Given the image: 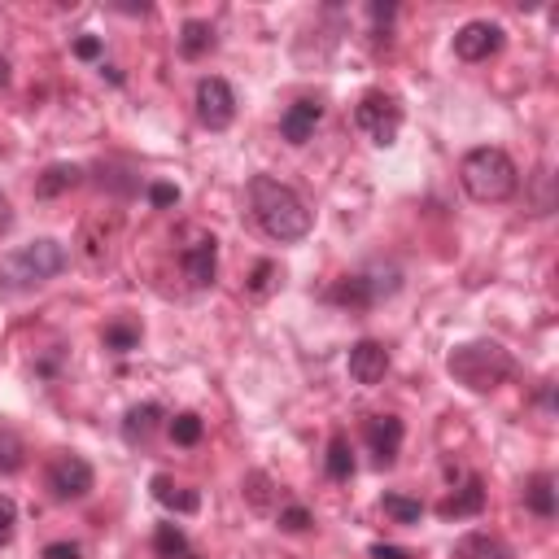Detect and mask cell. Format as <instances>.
Listing matches in <instances>:
<instances>
[{"label":"cell","mask_w":559,"mask_h":559,"mask_svg":"<svg viewBox=\"0 0 559 559\" xmlns=\"http://www.w3.org/2000/svg\"><path fill=\"white\" fill-rule=\"evenodd\" d=\"M249 210H254L258 228H263L271 241H280V245L302 241V236L311 232V223H315L311 206H306L289 184L271 180V175H254V180H249Z\"/></svg>","instance_id":"1"},{"label":"cell","mask_w":559,"mask_h":559,"mask_svg":"<svg viewBox=\"0 0 559 559\" xmlns=\"http://www.w3.org/2000/svg\"><path fill=\"white\" fill-rule=\"evenodd\" d=\"M459 184L463 193L481 206H498V201H511L520 188V171L511 162V153L494 149V145H481V149H468L459 162Z\"/></svg>","instance_id":"2"},{"label":"cell","mask_w":559,"mask_h":559,"mask_svg":"<svg viewBox=\"0 0 559 559\" xmlns=\"http://www.w3.org/2000/svg\"><path fill=\"white\" fill-rule=\"evenodd\" d=\"M62 267H66V245L53 241V236H40V241H27V245L9 249V254L0 258V289L5 293H35Z\"/></svg>","instance_id":"3"},{"label":"cell","mask_w":559,"mask_h":559,"mask_svg":"<svg viewBox=\"0 0 559 559\" xmlns=\"http://www.w3.org/2000/svg\"><path fill=\"white\" fill-rule=\"evenodd\" d=\"M446 372L472 394H494L503 380H511L516 363H511V354L498 341H463V346L450 350Z\"/></svg>","instance_id":"4"},{"label":"cell","mask_w":559,"mask_h":559,"mask_svg":"<svg viewBox=\"0 0 559 559\" xmlns=\"http://www.w3.org/2000/svg\"><path fill=\"white\" fill-rule=\"evenodd\" d=\"M354 123H359V132L372 140V145H394L398 132H402V101L394 92H367L359 101V110H354Z\"/></svg>","instance_id":"5"},{"label":"cell","mask_w":559,"mask_h":559,"mask_svg":"<svg viewBox=\"0 0 559 559\" xmlns=\"http://www.w3.org/2000/svg\"><path fill=\"white\" fill-rule=\"evenodd\" d=\"M197 118L210 127V132H223V127H232L236 118V92L228 79L219 75H206L197 83Z\"/></svg>","instance_id":"6"},{"label":"cell","mask_w":559,"mask_h":559,"mask_svg":"<svg viewBox=\"0 0 559 559\" xmlns=\"http://www.w3.org/2000/svg\"><path fill=\"white\" fill-rule=\"evenodd\" d=\"M92 481H97V472H92V463L79 455H57L49 463V490H53V498H62V503L88 498Z\"/></svg>","instance_id":"7"},{"label":"cell","mask_w":559,"mask_h":559,"mask_svg":"<svg viewBox=\"0 0 559 559\" xmlns=\"http://www.w3.org/2000/svg\"><path fill=\"white\" fill-rule=\"evenodd\" d=\"M503 49V27L485 18H472L455 31V57L459 62H490V57Z\"/></svg>","instance_id":"8"},{"label":"cell","mask_w":559,"mask_h":559,"mask_svg":"<svg viewBox=\"0 0 559 559\" xmlns=\"http://www.w3.org/2000/svg\"><path fill=\"white\" fill-rule=\"evenodd\" d=\"M184 276L193 289H210L219 276V245L206 232H193V241L184 245Z\"/></svg>","instance_id":"9"},{"label":"cell","mask_w":559,"mask_h":559,"mask_svg":"<svg viewBox=\"0 0 559 559\" xmlns=\"http://www.w3.org/2000/svg\"><path fill=\"white\" fill-rule=\"evenodd\" d=\"M367 446H372L380 468H389L402 450V420L398 415H372V420H367Z\"/></svg>","instance_id":"10"},{"label":"cell","mask_w":559,"mask_h":559,"mask_svg":"<svg viewBox=\"0 0 559 559\" xmlns=\"http://www.w3.org/2000/svg\"><path fill=\"white\" fill-rule=\"evenodd\" d=\"M319 118H324V105L319 101H293L289 110L280 114V136L289 140V145H306V140L315 136Z\"/></svg>","instance_id":"11"},{"label":"cell","mask_w":559,"mask_h":559,"mask_svg":"<svg viewBox=\"0 0 559 559\" xmlns=\"http://www.w3.org/2000/svg\"><path fill=\"white\" fill-rule=\"evenodd\" d=\"M389 372V350L380 346V341H359V346H350V376L359 380V385H380Z\"/></svg>","instance_id":"12"},{"label":"cell","mask_w":559,"mask_h":559,"mask_svg":"<svg viewBox=\"0 0 559 559\" xmlns=\"http://www.w3.org/2000/svg\"><path fill=\"white\" fill-rule=\"evenodd\" d=\"M83 171L75 162H53L44 175H35V197L40 201H53V197H66L70 188H79Z\"/></svg>","instance_id":"13"},{"label":"cell","mask_w":559,"mask_h":559,"mask_svg":"<svg viewBox=\"0 0 559 559\" xmlns=\"http://www.w3.org/2000/svg\"><path fill=\"white\" fill-rule=\"evenodd\" d=\"M481 507H485V485H481V477H468L463 490L450 494L437 511H442V520H468V516H481Z\"/></svg>","instance_id":"14"},{"label":"cell","mask_w":559,"mask_h":559,"mask_svg":"<svg viewBox=\"0 0 559 559\" xmlns=\"http://www.w3.org/2000/svg\"><path fill=\"white\" fill-rule=\"evenodd\" d=\"M153 498L166 507V511H180V516H193V511L201 507V494L188 490V485H175L171 477H153Z\"/></svg>","instance_id":"15"},{"label":"cell","mask_w":559,"mask_h":559,"mask_svg":"<svg viewBox=\"0 0 559 559\" xmlns=\"http://www.w3.org/2000/svg\"><path fill=\"white\" fill-rule=\"evenodd\" d=\"M158 424H162V407H158V402H140V407H132L123 415V437L132 446H140V442H149Z\"/></svg>","instance_id":"16"},{"label":"cell","mask_w":559,"mask_h":559,"mask_svg":"<svg viewBox=\"0 0 559 559\" xmlns=\"http://www.w3.org/2000/svg\"><path fill=\"white\" fill-rule=\"evenodd\" d=\"M455 559H511V551L494 533H463L455 542Z\"/></svg>","instance_id":"17"},{"label":"cell","mask_w":559,"mask_h":559,"mask_svg":"<svg viewBox=\"0 0 559 559\" xmlns=\"http://www.w3.org/2000/svg\"><path fill=\"white\" fill-rule=\"evenodd\" d=\"M328 297H332L337 306H350V311H367V306L376 302V297H372V284H367V276H346V280H341Z\"/></svg>","instance_id":"18"},{"label":"cell","mask_w":559,"mask_h":559,"mask_svg":"<svg viewBox=\"0 0 559 559\" xmlns=\"http://www.w3.org/2000/svg\"><path fill=\"white\" fill-rule=\"evenodd\" d=\"M525 503H529L533 516H542V520L555 516V481L546 477V472H538V477L525 485Z\"/></svg>","instance_id":"19"},{"label":"cell","mask_w":559,"mask_h":559,"mask_svg":"<svg viewBox=\"0 0 559 559\" xmlns=\"http://www.w3.org/2000/svg\"><path fill=\"white\" fill-rule=\"evenodd\" d=\"M214 49V27H210V22H184V31H180V53L184 57H193V62H197V57H206Z\"/></svg>","instance_id":"20"},{"label":"cell","mask_w":559,"mask_h":559,"mask_svg":"<svg viewBox=\"0 0 559 559\" xmlns=\"http://www.w3.org/2000/svg\"><path fill=\"white\" fill-rule=\"evenodd\" d=\"M328 477L332 481L354 477V446H350V437H341V433L328 442Z\"/></svg>","instance_id":"21"},{"label":"cell","mask_w":559,"mask_h":559,"mask_svg":"<svg viewBox=\"0 0 559 559\" xmlns=\"http://www.w3.org/2000/svg\"><path fill=\"white\" fill-rule=\"evenodd\" d=\"M153 551H158V559H188L193 555L180 525H158V533H153Z\"/></svg>","instance_id":"22"},{"label":"cell","mask_w":559,"mask_h":559,"mask_svg":"<svg viewBox=\"0 0 559 559\" xmlns=\"http://www.w3.org/2000/svg\"><path fill=\"white\" fill-rule=\"evenodd\" d=\"M380 507H385V516L394 520V525H420V516H424L420 498H407V494H385Z\"/></svg>","instance_id":"23"},{"label":"cell","mask_w":559,"mask_h":559,"mask_svg":"<svg viewBox=\"0 0 559 559\" xmlns=\"http://www.w3.org/2000/svg\"><path fill=\"white\" fill-rule=\"evenodd\" d=\"M101 341H105V350L127 354V350H136V346H140V328H136V324H127V319H114V324H105Z\"/></svg>","instance_id":"24"},{"label":"cell","mask_w":559,"mask_h":559,"mask_svg":"<svg viewBox=\"0 0 559 559\" xmlns=\"http://www.w3.org/2000/svg\"><path fill=\"white\" fill-rule=\"evenodd\" d=\"M22 463H27V446H22V437L14 433V428H0V477L18 472Z\"/></svg>","instance_id":"25"},{"label":"cell","mask_w":559,"mask_h":559,"mask_svg":"<svg viewBox=\"0 0 559 559\" xmlns=\"http://www.w3.org/2000/svg\"><path fill=\"white\" fill-rule=\"evenodd\" d=\"M201 433H206V424H201V415H193V411H184V415L171 420V442L175 446H197Z\"/></svg>","instance_id":"26"},{"label":"cell","mask_w":559,"mask_h":559,"mask_svg":"<svg viewBox=\"0 0 559 559\" xmlns=\"http://www.w3.org/2000/svg\"><path fill=\"white\" fill-rule=\"evenodd\" d=\"M315 520H311V511L306 507H297V503H289V507H280V529L284 533H306Z\"/></svg>","instance_id":"27"},{"label":"cell","mask_w":559,"mask_h":559,"mask_svg":"<svg viewBox=\"0 0 559 559\" xmlns=\"http://www.w3.org/2000/svg\"><path fill=\"white\" fill-rule=\"evenodd\" d=\"M14 525H18V503L9 494H0V546L14 542Z\"/></svg>","instance_id":"28"},{"label":"cell","mask_w":559,"mask_h":559,"mask_svg":"<svg viewBox=\"0 0 559 559\" xmlns=\"http://www.w3.org/2000/svg\"><path fill=\"white\" fill-rule=\"evenodd\" d=\"M149 201H153L158 210H171V206H180V188L158 180V184H149Z\"/></svg>","instance_id":"29"},{"label":"cell","mask_w":559,"mask_h":559,"mask_svg":"<svg viewBox=\"0 0 559 559\" xmlns=\"http://www.w3.org/2000/svg\"><path fill=\"white\" fill-rule=\"evenodd\" d=\"M44 559H83V546L79 542H49L44 546Z\"/></svg>","instance_id":"30"},{"label":"cell","mask_w":559,"mask_h":559,"mask_svg":"<svg viewBox=\"0 0 559 559\" xmlns=\"http://www.w3.org/2000/svg\"><path fill=\"white\" fill-rule=\"evenodd\" d=\"M75 57H79V62H97V57H101V40H97V35H79V40H75Z\"/></svg>","instance_id":"31"},{"label":"cell","mask_w":559,"mask_h":559,"mask_svg":"<svg viewBox=\"0 0 559 559\" xmlns=\"http://www.w3.org/2000/svg\"><path fill=\"white\" fill-rule=\"evenodd\" d=\"M271 276H276V267H271V263H258V267H254V280H249V289L263 297V293L271 289Z\"/></svg>","instance_id":"32"},{"label":"cell","mask_w":559,"mask_h":559,"mask_svg":"<svg viewBox=\"0 0 559 559\" xmlns=\"http://www.w3.org/2000/svg\"><path fill=\"white\" fill-rule=\"evenodd\" d=\"M372 559H411V555L402 551V546H385V542H376V546H372Z\"/></svg>","instance_id":"33"},{"label":"cell","mask_w":559,"mask_h":559,"mask_svg":"<svg viewBox=\"0 0 559 559\" xmlns=\"http://www.w3.org/2000/svg\"><path fill=\"white\" fill-rule=\"evenodd\" d=\"M9 223H14V206H9V197H0V232H9Z\"/></svg>","instance_id":"34"},{"label":"cell","mask_w":559,"mask_h":559,"mask_svg":"<svg viewBox=\"0 0 559 559\" xmlns=\"http://www.w3.org/2000/svg\"><path fill=\"white\" fill-rule=\"evenodd\" d=\"M372 18H376V22H389V18H394V5H380V0H376V5H372Z\"/></svg>","instance_id":"35"},{"label":"cell","mask_w":559,"mask_h":559,"mask_svg":"<svg viewBox=\"0 0 559 559\" xmlns=\"http://www.w3.org/2000/svg\"><path fill=\"white\" fill-rule=\"evenodd\" d=\"M5 83H9V62L0 57V88H5Z\"/></svg>","instance_id":"36"}]
</instances>
